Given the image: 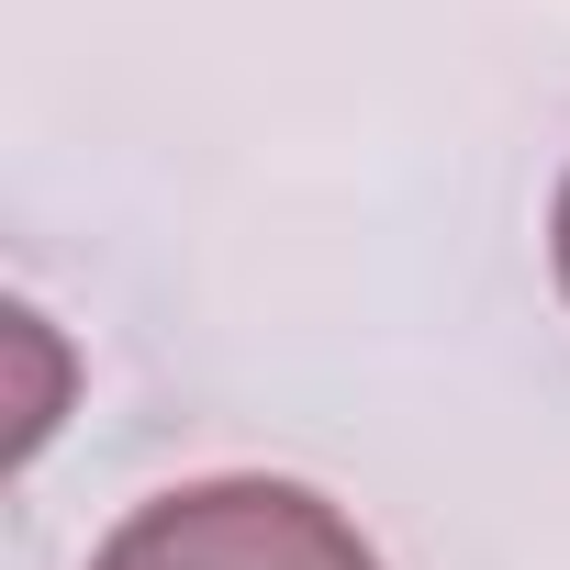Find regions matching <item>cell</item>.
<instances>
[{"label":"cell","mask_w":570,"mask_h":570,"mask_svg":"<svg viewBox=\"0 0 570 570\" xmlns=\"http://www.w3.org/2000/svg\"><path fill=\"white\" fill-rule=\"evenodd\" d=\"M548 257H559V292H570V179H559V202H548Z\"/></svg>","instance_id":"obj_2"},{"label":"cell","mask_w":570,"mask_h":570,"mask_svg":"<svg viewBox=\"0 0 570 570\" xmlns=\"http://www.w3.org/2000/svg\"><path fill=\"white\" fill-rule=\"evenodd\" d=\"M90 570H381V548L314 481L224 470V481H179V492L135 503L90 548Z\"/></svg>","instance_id":"obj_1"}]
</instances>
